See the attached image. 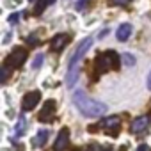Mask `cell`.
Here are the masks:
<instances>
[{
  "instance_id": "16",
  "label": "cell",
  "mask_w": 151,
  "mask_h": 151,
  "mask_svg": "<svg viewBox=\"0 0 151 151\" xmlns=\"http://www.w3.org/2000/svg\"><path fill=\"white\" fill-rule=\"evenodd\" d=\"M123 62H124L126 66H135V57H133L132 53H124V55H123Z\"/></svg>"
},
{
  "instance_id": "8",
  "label": "cell",
  "mask_w": 151,
  "mask_h": 151,
  "mask_svg": "<svg viewBox=\"0 0 151 151\" xmlns=\"http://www.w3.org/2000/svg\"><path fill=\"white\" fill-rule=\"evenodd\" d=\"M68 146H69V130L64 126V128H60V132L55 139L53 151H64V149H68Z\"/></svg>"
},
{
  "instance_id": "26",
  "label": "cell",
  "mask_w": 151,
  "mask_h": 151,
  "mask_svg": "<svg viewBox=\"0 0 151 151\" xmlns=\"http://www.w3.org/2000/svg\"><path fill=\"white\" fill-rule=\"evenodd\" d=\"M29 2H34V0H29Z\"/></svg>"
},
{
  "instance_id": "10",
  "label": "cell",
  "mask_w": 151,
  "mask_h": 151,
  "mask_svg": "<svg viewBox=\"0 0 151 151\" xmlns=\"http://www.w3.org/2000/svg\"><path fill=\"white\" fill-rule=\"evenodd\" d=\"M69 43V36L68 34H55L50 41V48L52 52H60L66 45Z\"/></svg>"
},
{
  "instance_id": "4",
  "label": "cell",
  "mask_w": 151,
  "mask_h": 151,
  "mask_svg": "<svg viewBox=\"0 0 151 151\" xmlns=\"http://www.w3.org/2000/svg\"><path fill=\"white\" fill-rule=\"evenodd\" d=\"M27 60V50L23 46H16L4 60V66H7L9 69H18L23 66V62Z\"/></svg>"
},
{
  "instance_id": "18",
  "label": "cell",
  "mask_w": 151,
  "mask_h": 151,
  "mask_svg": "<svg viewBox=\"0 0 151 151\" xmlns=\"http://www.w3.org/2000/svg\"><path fill=\"white\" fill-rule=\"evenodd\" d=\"M27 45H29V46H37V45H39V39L32 34V36H29V37H27Z\"/></svg>"
},
{
  "instance_id": "24",
  "label": "cell",
  "mask_w": 151,
  "mask_h": 151,
  "mask_svg": "<svg viewBox=\"0 0 151 151\" xmlns=\"http://www.w3.org/2000/svg\"><path fill=\"white\" fill-rule=\"evenodd\" d=\"M101 151H112V149H110V147H103Z\"/></svg>"
},
{
  "instance_id": "5",
  "label": "cell",
  "mask_w": 151,
  "mask_h": 151,
  "mask_svg": "<svg viewBox=\"0 0 151 151\" xmlns=\"http://www.w3.org/2000/svg\"><path fill=\"white\" fill-rule=\"evenodd\" d=\"M55 109H57L55 100H46L45 105H43V110H41V114H39V121H43V123H52L53 117H55Z\"/></svg>"
},
{
  "instance_id": "13",
  "label": "cell",
  "mask_w": 151,
  "mask_h": 151,
  "mask_svg": "<svg viewBox=\"0 0 151 151\" xmlns=\"http://www.w3.org/2000/svg\"><path fill=\"white\" fill-rule=\"evenodd\" d=\"M25 128H27V117L22 114V116L18 117L16 126H14V135H16V137H22V135L25 133Z\"/></svg>"
},
{
  "instance_id": "22",
  "label": "cell",
  "mask_w": 151,
  "mask_h": 151,
  "mask_svg": "<svg viewBox=\"0 0 151 151\" xmlns=\"http://www.w3.org/2000/svg\"><path fill=\"white\" fill-rule=\"evenodd\" d=\"M137 151H149V147H147L146 144H142V146H139V147H137Z\"/></svg>"
},
{
  "instance_id": "6",
  "label": "cell",
  "mask_w": 151,
  "mask_h": 151,
  "mask_svg": "<svg viewBox=\"0 0 151 151\" xmlns=\"http://www.w3.org/2000/svg\"><path fill=\"white\" fill-rule=\"evenodd\" d=\"M39 100H41V93H39V91H30V93L25 94V98H23V101H22V109H23L25 112H29V110L36 109V105L39 103Z\"/></svg>"
},
{
  "instance_id": "2",
  "label": "cell",
  "mask_w": 151,
  "mask_h": 151,
  "mask_svg": "<svg viewBox=\"0 0 151 151\" xmlns=\"http://www.w3.org/2000/svg\"><path fill=\"white\" fill-rule=\"evenodd\" d=\"M93 46V37H86L84 41L78 43V46L75 48L71 59H69V66H68V73H66V86L73 87L78 80V75H80V62L86 57L87 50Z\"/></svg>"
},
{
  "instance_id": "17",
  "label": "cell",
  "mask_w": 151,
  "mask_h": 151,
  "mask_svg": "<svg viewBox=\"0 0 151 151\" xmlns=\"http://www.w3.org/2000/svg\"><path fill=\"white\" fill-rule=\"evenodd\" d=\"M132 0H109L110 6H128Z\"/></svg>"
},
{
  "instance_id": "20",
  "label": "cell",
  "mask_w": 151,
  "mask_h": 151,
  "mask_svg": "<svg viewBox=\"0 0 151 151\" xmlns=\"http://www.w3.org/2000/svg\"><path fill=\"white\" fill-rule=\"evenodd\" d=\"M87 4H89V0H80V2L77 4V11H82V9L87 6Z\"/></svg>"
},
{
  "instance_id": "19",
  "label": "cell",
  "mask_w": 151,
  "mask_h": 151,
  "mask_svg": "<svg viewBox=\"0 0 151 151\" xmlns=\"http://www.w3.org/2000/svg\"><path fill=\"white\" fill-rule=\"evenodd\" d=\"M7 78H9V68L7 66H2V78H0V80H2V84H6Z\"/></svg>"
},
{
  "instance_id": "14",
  "label": "cell",
  "mask_w": 151,
  "mask_h": 151,
  "mask_svg": "<svg viewBox=\"0 0 151 151\" xmlns=\"http://www.w3.org/2000/svg\"><path fill=\"white\" fill-rule=\"evenodd\" d=\"M46 6H48V0H37L36 6H34V14H36V16L43 14V11L46 9Z\"/></svg>"
},
{
  "instance_id": "15",
  "label": "cell",
  "mask_w": 151,
  "mask_h": 151,
  "mask_svg": "<svg viewBox=\"0 0 151 151\" xmlns=\"http://www.w3.org/2000/svg\"><path fill=\"white\" fill-rule=\"evenodd\" d=\"M43 60H45V55H43V53L36 55V59L32 60V68H34V69H39V68H41V64H43Z\"/></svg>"
},
{
  "instance_id": "21",
  "label": "cell",
  "mask_w": 151,
  "mask_h": 151,
  "mask_svg": "<svg viewBox=\"0 0 151 151\" xmlns=\"http://www.w3.org/2000/svg\"><path fill=\"white\" fill-rule=\"evenodd\" d=\"M18 18H20V14H18V13H13V14H11V16H9V22H11V23H13V25H14V23H16V22H18Z\"/></svg>"
},
{
  "instance_id": "25",
  "label": "cell",
  "mask_w": 151,
  "mask_h": 151,
  "mask_svg": "<svg viewBox=\"0 0 151 151\" xmlns=\"http://www.w3.org/2000/svg\"><path fill=\"white\" fill-rule=\"evenodd\" d=\"M53 2H55V0H48V4H53Z\"/></svg>"
},
{
  "instance_id": "7",
  "label": "cell",
  "mask_w": 151,
  "mask_h": 151,
  "mask_svg": "<svg viewBox=\"0 0 151 151\" xmlns=\"http://www.w3.org/2000/svg\"><path fill=\"white\" fill-rule=\"evenodd\" d=\"M101 128H103L109 135H117V133H119V130H121L119 117H116V116L105 117V119H103V123H101Z\"/></svg>"
},
{
  "instance_id": "12",
  "label": "cell",
  "mask_w": 151,
  "mask_h": 151,
  "mask_svg": "<svg viewBox=\"0 0 151 151\" xmlns=\"http://www.w3.org/2000/svg\"><path fill=\"white\" fill-rule=\"evenodd\" d=\"M46 140H48V130H39V132L36 133V137H34L32 144H34L36 147H41V146H45V144H46Z\"/></svg>"
},
{
  "instance_id": "3",
  "label": "cell",
  "mask_w": 151,
  "mask_h": 151,
  "mask_svg": "<svg viewBox=\"0 0 151 151\" xmlns=\"http://www.w3.org/2000/svg\"><path fill=\"white\" fill-rule=\"evenodd\" d=\"M119 55L116 50H107L103 53H100L94 60V68H96V73L103 75L110 69H119Z\"/></svg>"
},
{
  "instance_id": "27",
  "label": "cell",
  "mask_w": 151,
  "mask_h": 151,
  "mask_svg": "<svg viewBox=\"0 0 151 151\" xmlns=\"http://www.w3.org/2000/svg\"><path fill=\"white\" fill-rule=\"evenodd\" d=\"M75 151H78V149H75Z\"/></svg>"
},
{
  "instance_id": "9",
  "label": "cell",
  "mask_w": 151,
  "mask_h": 151,
  "mask_svg": "<svg viewBox=\"0 0 151 151\" xmlns=\"http://www.w3.org/2000/svg\"><path fill=\"white\" fill-rule=\"evenodd\" d=\"M149 128V117L147 116H140V117H135L133 123L130 124V130L132 133H142Z\"/></svg>"
},
{
  "instance_id": "23",
  "label": "cell",
  "mask_w": 151,
  "mask_h": 151,
  "mask_svg": "<svg viewBox=\"0 0 151 151\" xmlns=\"http://www.w3.org/2000/svg\"><path fill=\"white\" fill-rule=\"evenodd\" d=\"M147 89L151 91V71H149V75H147Z\"/></svg>"
},
{
  "instance_id": "1",
  "label": "cell",
  "mask_w": 151,
  "mask_h": 151,
  "mask_svg": "<svg viewBox=\"0 0 151 151\" xmlns=\"http://www.w3.org/2000/svg\"><path fill=\"white\" fill-rule=\"evenodd\" d=\"M73 103L75 107L78 109V112L86 117H100L107 112V105L98 101V100H93L91 96H87L82 89H77L73 93Z\"/></svg>"
},
{
  "instance_id": "11",
  "label": "cell",
  "mask_w": 151,
  "mask_h": 151,
  "mask_svg": "<svg viewBox=\"0 0 151 151\" xmlns=\"http://www.w3.org/2000/svg\"><path fill=\"white\" fill-rule=\"evenodd\" d=\"M132 25L130 23H123V25H119V29H117V32H116V36H117V39L119 41H126L130 36H132Z\"/></svg>"
}]
</instances>
